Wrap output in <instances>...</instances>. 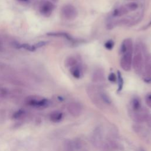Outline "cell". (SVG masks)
<instances>
[{
	"label": "cell",
	"instance_id": "cell-10",
	"mask_svg": "<svg viewBox=\"0 0 151 151\" xmlns=\"http://www.w3.org/2000/svg\"><path fill=\"white\" fill-rule=\"evenodd\" d=\"M92 80L94 83H101L105 81L104 71L101 69L94 71L92 76Z\"/></svg>",
	"mask_w": 151,
	"mask_h": 151
},
{
	"label": "cell",
	"instance_id": "cell-2",
	"mask_svg": "<svg viewBox=\"0 0 151 151\" xmlns=\"http://www.w3.org/2000/svg\"><path fill=\"white\" fill-rule=\"evenodd\" d=\"M62 13L63 17L67 20H73L78 17V12L74 6L68 4L64 6L62 10Z\"/></svg>",
	"mask_w": 151,
	"mask_h": 151
},
{
	"label": "cell",
	"instance_id": "cell-25",
	"mask_svg": "<svg viewBox=\"0 0 151 151\" xmlns=\"http://www.w3.org/2000/svg\"><path fill=\"white\" fill-rule=\"evenodd\" d=\"M145 122H146V124L147 125L151 127V115H149L148 114V115L147 116L146 119H145Z\"/></svg>",
	"mask_w": 151,
	"mask_h": 151
},
{
	"label": "cell",
	"instance_id": "cell-15",
	"mask_svg": "<svg viewBox=\"0 0 151 151\" xmlns=\"http://www.w3.org/2000/svg\"><path fill=\"white\" fill-rule=\"evenodd\" d=\"M70 73L76 79H79L81 76V71L80 68L76 65L70 69Z\"/></svg>",
	"mask_w": 151,
	"mask_h": 151
},
{
	"label": "cell",
	"instance_id": "cell-1",
	"mask_svg": "<svg viewBox=\"0 0 151 151\" xmlns=\"http://www.w3.org/2000/svg\"><path fill=\"white\" fill-rule=\"evenodd\" d=\"M142 48L139 44H136L134 50V56L132 57V65L134 70L138 74L141 73L143 66Z\"/></svg>",
	"mask_w": 151,
	"mask_h": 151
},
{
	"label": "cell",
	"instance_id": "cell-5",
	"mask_svg": "<svg viewBox=\"0 0 151 151\" xmlns=\"http://www.w3.org/2000/svg\"><path fill=\"white\" fill-rule=\"evenodd\" d=\"M91 141L96 147L101 148L104 142L103 141L102 132L100 128H96L94 130L91 136Z\"/></svg>",
	"mask_w": 151,
	"mask_h": 151
},
{
	"label": "cell",
	"instance_id": "cell-23",
	"mask_svg": "<svg viewBox=\"0 0 151 151\" xmlns=\"http://www.w3.org/2000/svg\"><path fill=\"white\" fill-rule=\"evenodd\" d=\"M108 80L113 83H115L117 80V78L116 76V74L113 73H111L108 76Z\"/></svg>",
	"mask_w": 151,
	"mask_h": 151
},
{
	"label": "cell",
	"instance_id": "cell-29",
	"mask_svg": "<svg viewBox=\"0 0 151 151\" xmlns=\"http://www.w3.org/2000/svg\"><path fill=\"white\" fill-rule=\"evenodd\" d=\"M150 63H151V58H150Z\"/></svg>",
	"mask_w": 151,
	"mask_h": 151
},
{
	"label": "cell",
	"instance_id": "cell-17",
	"mask_svg": "<svg viewBox=\"0 0 151 151\" xmlns=\"http://www.w3.org/2000/svg\"><path fill=\"white\" fill-rule=\"evenodd\" d=\"M77 63H78L77 60L74 57H68L66 60V65L67 67H70L71 68L75 66H76Z\"/></svg>",
	"mask_w": 151,
	"mask_h": 151
},
{
	"label": "cell",
	"instance_id": "cell-14",
	"mask_svg": "<svg viewBox=\"0 0 151 151\" xmlns=\"http://www.w3.org/2000/svg\"><path fill=\"white\" fill-rule=\"evenodd\" d=\"M30 103L33 106H35L38 107H44L48 105V101L47 99H41L39 100H31L30 102Z\"/></svg>",
	"mask_w": 151,
	"mask_h": 151
},
{
	"label": "cell",
	"instance_id": "cell-3",
	"mask_svg": "<svg viewBox=\"0 0 151 151\" xmlns=\"http://www.w3.org/2000/svg\"><path fill=\"white\" fill-rule=\"evenodd\" d=\"M149 113L145 109L142 108L138 111H131L130 116L133 121L136 123H141L145 122V119Z\"/></svg>",
	"mask_w": 151,
	"mask_h": 151
},
{
	"label": "cell",
	"instance_id": "cell-26",
	"mask_svg": "<svg viewBox=\"0 0 151 151\" xmlns=\"http://www.w3.org/2000/svg\"><path fill=\"white\" fill-rule=\"evenodd\" d=\"M20 1H23V2H27V1H28V0H20Z\"/></svg>",
	"mask_w": 151,
	"mask_h": 151
},
{
	"label": "cell",
	"instance_id": "cell-21",
	"mask_svg": "<svg viewBox=\"0 0 151 151\" xmlns=\"http://www.w3.org/2000/svg\"><path fill=\"white\" fill-rule=\"evenodd\" d=\"M51 34V35H53L54 36H62V37H63L66 38L67 39H68L69 40H70V41H71V40H73L72 37H71L70 35H69V34H66V33H51V34Z\"/></svg>",
	"mask_w": 151,
	"mask_h": 151
},
{
	"label": "cell",
	"instance_id": "cell-11",
	"mask_svg": "<svg viewBox=\"0 0 151 151\" xmlns=\"http://www.w3.org/2000/svg\"><path fill=\"white\" fill-rule=\"evenodd\" d=\"M129 12L126 6H121L114 10L113 12V15L114 17H122Z\"/></svg>",
	"mask_w": 151,
	"mask_h": 151
},
{
	"label": "cell",
	"instance_id": "cell-19",
	"mask_svg": "<svg viewBox=\"0 0 151 151\" xmlns=\"http://www.w3.org/2000/svg\"><path fill=\"white\" fill-rule=\"evenodd\" d=\"M125 6L127 7V10H129V12H130V11H135L139 8L138 4L137 3H135V2L129 3L126 4Z\"/></svg>",
	"mask_w": 151,
	"mask_h": 151
},
{
	"label": "cell",
	"instance_id": "cell-4",
	"mask_svg": "<svg viewBox=\"0 0 151 151\" xmlns=\"http://www.w3.org/2000/svg\"><path fill=\"white\" fill-rule=\"evenodd\" d=\"M132 54L133 53H126L122 54L120 64L122 69L126 71L130 70L132 65Z\"/></svg>",
	"mask_w": 151,
	"mask_h": 151
},
{
	"label": "cell",
	"instance_id": "cell-27",
	"mask_svg": "<svg viewBox=\"0 0 151 151\" xmlns=\"http://www.w3.org/2000/svg\"><path fill=\"white\" fill-rule=\"evenodd\" d=\"M127 1H139V0H127Z\"/></svg>",
	"mask_w": 151,
	"mask_h": 151
},
{
	"label": "cell",
	"instance_id": "cell-24",
	"mask_svg": "<svg viewBox=\"0 0 151 151\" xmlns=\"http://www.w3.org/2000/svg\"><path fill=\"white\" fill-rule=\"evenodd\" d=\"M145 102L148 106L151 108V93L147 94L145 98Z\"/></svg>",
	"mask_w": 151,
	"mask_h": 151
},
{
	"label": "cell",
	"instance_id": "cell-22",
	"mask_svg": "<svg viewBox=\"0 0 151 151\" xmlns=\"http://www.w3.org/2000/svg\"><path fill=\"white\" fill-rule=\"evenodd\" d=\"M115 43L112 40H110L109 41H107L105 44V47L106 48H107L109 50H111L113 47H114Z\"/></svg>",
	"mask_w": 151,
	"mask_h": 151
},
{
	"label": "cell",
	"instance_id": "cell-9",
	"mask_svg": "<svg viewBox=\"0 0 151 151\" xmlns=\"http://www.w3.org/2000/svg\"><path fill=\"white\" fill-rule=\"evenodd\" d=\"M143 80L147 83H151V63L146 62L144 66Z\"/></svg>",
	"mask_w": 151,
	"mask_h": 151
},
{
	"label": "cell",
	"instance_id": "cell-6",
	"mask_svg": "<svg viewBox=\"0 0 151 151\" xmlns=\"http://www.w3.org/2000/svg\"><path fill=\"white\" fill-rule=\"evenodd\" d=\"M67 110L73 116L78 117L82 112V107L79 103L71 102L69 104Z\"/></svg>",
	"mask_w": 151,
	"mask_h": 151
},
{
	"label": "cell",
	"instance_id": "cell-8",
	"mask_svg": "<svg viewBox=\"0 0 151 151\" xmlns=\"http://www.w3.org/2000/svg\"><path fill=\"white\" fill-rule=\"evenodd\" d=\"M54 5L49 1L44 2L40 8L41 12L45 16L48 17L51 15L53 10H54Z\"/></svg>",
	"mask_w": 151,
	"mask_h": 151
},
{
	"label": "cell",
	"instance_id": "cell-18",
	"mask_svg": "<svg viewBox=\"0 0 151 151\" xmlns=\"http://www.w3.org/2000/svg\"><path fill=\"white\" fill-rule=\"evenodd\" d=\"M100 97L102 101L107 105H110L112 103V100L107 95V94L104 92L100 93Z\"/></svg>",
	"mask_w": 151,
	"mask_h": 151
},
{
	"label": "cell",
	"instance_id": "cell-12",
	"mask_svg": "<svg viewBox=\"0 0 151 151\" xmlns=\"http://www.w3.org/2000/svg\"><path fill=\"white\" fill-rule=\"evenodd\" d=\"M131 109L132 111H138L142 107H141V102L139 98H135L132 99L131 102Z\"/></svg>",
	"mask_w": 151,
	"mask_h": 151
},
{
	"label": "cell",
	"instance_id": "cell-20",
	"mask_svg": "<svg viewBox=\"0 0 151 151\" xmlns=\"http://www.w3.org/2000/svg\"><path fill=\"white\" fill-rule=\"evenodd\" d=\"M118 91L119 92L122 90L123 86V79L122 78V76L121 74V73L119 71H118Z\"/></svg>",
	"mask_w": 151,
	"mask_h": 151
},
{
	"label": "cell",
	"instance_id": "cell-28",
	"mask_svg": "<svg viewBox=\"0 0 151 151\" xmlns=\"http://www.w3.org/2000/svg\"><path fill=\"white\" fill-rule=\"evenodd\" d=\"M139 151H146V150H144V149H140Z\"/></svg>",
	"mask_w": 151,
	"mask_h": 151
},
{
	"label": "cell",
	"instance_id": "cell-13",
	"mask_svg": "<svg viewBox=\"0 0 151 151\" xmlns=\"http://www.w3.org/2000/svg\"><path fill=\"white\" fill-rule=\"evenodd\" d=\"M63 118V113L59 111H55L51 113L50 119L53 122H59Z\"/></svg>",
	"mask_w": 151,
	"mask_h": 151
},
{
	"label": "cell",
	"instance_id": "cell-16",
	"mask_svg": "<svg viewBox=\"0 0 151 151\" xmlns=\"http://www.w3.org/2000/svg\"><path fill=\"white\" fill-rule=\"evenodd\" d=\"M64 148L65 151H74V147L73 141L70 140H66L64 143Z\"/></svg>",
	"mask_w": 151,
	"mask_h": 151
},
{
	"label": "cell",
	"instance_id": "cell-7",
	"mask_svg": "<svg viewBox=\"0 0 151 151\" xmlns=\"http://www.w3.org/2000/svg\"><path fill=\"white\" fill-rule=\"evenodd\" d=\"M134 44L130 39H126L122 42L121 47V53L123 54L126 53H133Z\"/></svg>",
	"mask_w": 151,
	"mask_h": 151
}]
</instances>
